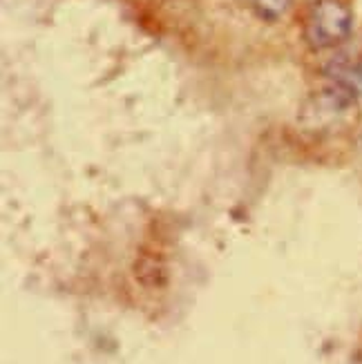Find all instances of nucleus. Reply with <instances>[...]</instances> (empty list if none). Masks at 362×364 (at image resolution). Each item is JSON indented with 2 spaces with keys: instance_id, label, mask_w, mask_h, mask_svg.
<instances>
[{
  "instance_id": "f03ea898",
  "label": "nucleus",
  "mask_w": 362,
  "mask_h": 364,
  "mask_svg": "<svg viewBox=\"0 0 362 364\" xmlns=\"http://www.w3.org/2000/svg\"><path fill=\"white\" fill-rule=\"evenodd\" d=\"M329 76L334 83L347 87L356 99L362 94V63H342V65L331 68Z\"/></svg>"
},
{
  "instance_id": "f257e3e1",
  "label": "nucleus",
  "mask_w": 362,
  "mask_h": 364,
  "mask_svg": "<svg viewBox=\"0 0 362 364\" xmlns=\"http://www.w3.org/2000/svg\"><path fill=\"white\" fill-rule=\"evenodd\" d=\"M353 14L342 0H318L307 14L304 38L316 50H329L351 36Z\"/></svg>"
},
{
  "instance_id": "7ed1b4c3",
  "label": "nucleus",
  "mask_w": 362,
  "mask_h": 364,
  "mask_svg": "<svg viewBox=\"0 0 362 364\" xmlns=\"http://www.w3.org/2000/svg\"><path fill=\"white\" fill-rule=\"evenodd\" d=\"M293 0H253V9L266 23H277L289 11Z\"/></svg>"
}]
</instances>
